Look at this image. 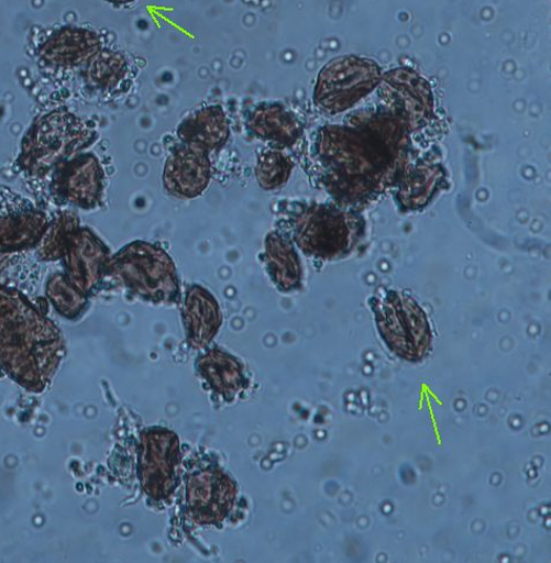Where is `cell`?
I'll return each mask as SVG.
<instances>
[{"mask_svg": "<svg viewBox=\"0 0 551 563\" xmlns=\"http://www.w3.org/2000/svg\"><path fill=\"white\" fill-rule=\"evenodd\" d=\"M382 77L381 68L372 59L355 55L337 57L320 70L313 102L330 115L350 111L378 88Z\"/></svg>", "mask_w": 551, "mask_h": 563, "instance_id": "7", "label": "cell"}, {"mask_svg": "<svg viewBox=\"0 0 551 563\" xmlns=\"http://www.w3.org/2000/svg\"><path fill=\"white\" fill-rule=\"evenodd\" d=\"M48 297L55 311L66 319L75 320L89 308V296L76 288L65 273H55L46 286Z\"/></svg>", "mask_w": 551, "mask_h": 563, "instance_id": "23", "label": "cell"}, {"mask_svg": "<svg viewBox=\"0 0 551 563\" xmlns=\"http://www.w3.org/2000/svg\"><path fill=\"white\" fill-rule=\"evenodd\" d=\"M111 256L93 231L78 227L68 238L60 260L71 284L90 297L109 277Z\"/></svg>", "mask_w": 551, "mask_h": 563, "instance_id": "10", "label": "cell"}, {"mask_svg": "<svg viewBox=\"0 0 551 563\" xmlns=\"http://www.w3.org/2000/svg\"><path fill=\"white\" fill-rule=\"evenodd\" d=\"M249 132L274 148L291 150L302 139L304 128L298 115L280 102H261L246 115Z\"/></svg>", "mask_w": 551, "mask_h": 563, "instance_id": "15", "label": "cell"}, {"mask_svg": "<svg viewBox=\"0 0 551 563\" xmlns=\"http://www.w3.org/2000/svg\"><path fill=\"white\" fill-rule=\"evenodd\" d=\"M264 264L277 290L288 294L301 289L302 264L288 234L273 231L265 236Z\"/></svg>", "mask_w": 551, "mask_h": 563, "instance_id": "21", "label": "cell"}, {"mask_svg": "<svg viewBox=\"0 0 551 563\" xmlns=\"http://www.w3.org/2000/svg\"><path fill=\"white\" fill-rule=\"evenodd\" d=\"M295 163L283 150L263 152L255 168L257 185L265 191H274L287 186L294 173Z\"/></svg>", "mask_w": 551, "mask_h": 563, "instance_id": "24", "label": "cell"}, {"mask_svg": "<svg viewBox=\"0 0 551 563\" xmlns=\"http://www.w3.org/2000/svg\"><path fill=\"white\" fill-rule=\"evenodd\" d=\"M238 488L228 473L207 467L190 475L187 505L191 518L200 526H219L235 506Z\"/></svg>", "mask_w": 551, "mask_h": 563, "instance_id": "12", "label": "cell"}, {"mask_svg": "<svg viewBox=\"0 0 551 563\" xmlns=\"http://www.w3.org/2000/svg\"><path fill=\"white\" fill-rule=\"evenodd\" d=\"M411 136L405 118L384 106L322 126L313 148L321 186L337 205L362 210L395 189L415 163Z\"/></svg>", "mask_w": 551, "mask_h": 563, "instance_id": "1", "label": "cell"}, {"mask_svg": "<svg viewBox=\"0 0 551 563\" xmlns=\"http://www.w3.org/2000/svg\"><path fill=\"white\" fill-rule=\"evenodd\" d=\"M197 369L210 389L227 401L235 399L249 386L241 362L218 349L199 356Z\"/></svg>", "mask_w": 551, "mask_h": 563, "instance_id": "22", "label": "cell"}, {"mask_svg": "<svg viewBox=\"0 0 551 563\" xmlns=\"http://www.w3.org/2000/svg\"><path fill=\"white\" fill-rule=\"evenodd\" d=\"M179 466V440L173 431L151 428L142 432L139 477L147 496L156 501L167 500L178 486Z\"/></svg>", "mask_w": 551, "mask_h": 563, "instance_id": "8", "label": "cell"}, {"mask_svg": "<svg viewBox=\"0 0 551 563\" xmlns=\"http://www.w3.org/2000/svg\"><path fill=\"white\" fill-rule=\"evenodd\" d=\"M49 221L33 206H19L0 212V253L12 254L37 247Z\"/></svg>", "mask_w": 551, "mask_h": 563, "instance_id": "19", "label": "cell"}, {"mask_svg": "<svg viewBox=\"0 0 551 563\" xmlns=\"http://www.w3.org/2000/svg\"><path fill=\"white\" fill-rule=\"evenodd\" d=\"M162 180L165 190L175 198L201 196L212 180L210 155L180 144L169 154Z\"/></svg>", "mask_w": 551, "mask_h": 563, "instance_id": "14", "label": "cell"}, {"mask_svg": "<svg viewBox=\"0 0 551 563\" xmlns=\"http://www.w3.org/2000/svg\"><path fill=\"white\" fill-rule=\"evenodd\" d=\"M97 137L84 119L64 109L52 111L36 119L27 131L18 165L27 175L44 178L91 147Z\"/></svg>", "mask_w": 551, "mask_h": 563, "instance_id": "4", "label": "cell"}, {"mask_svg": "<svg viewBox=\"0 0 551 563\" xmlns=\"http://www.w3.org/2000/svg\"><path fill=\"white\" fill-rule=\"evenodd\" d=\"M107 2L114 4V5H128V4L134 3L135 0H107Z\"/></svg>", "mask_w": 551, "mask_h": 563, "instance_id": "26", "label": "cell"}, {"mask_svg": "<svg viewBox=\"0 0 551 563\" xmlns=\"http://www.w3.org/2000/svg\"><path fill=\"white\" fill-rule=\"evenodd\" d=\"M448 188V174L438 161H415L396 186V199L404 212L420 211Z\"/></svg>", "mask_w": 551, "mask_h": 563, "instance_id": "16", "label": "cell"}, {"mask_svg": "<svg viewBox=\"0 0 551 563\" xmlns=\"http://www.w3.org/2000/svg\"><path fill=\"white\" fill-rule=\"evenodd\" d=\"M109 277L153 305H177L180 284L173 257L158 244L133 241L111 256Z\"/></svg>", "mask_w": 551, "mask_h": 563, "instance_id": "5", "label": "cell"}, {"mask_svg": "<svg viewBox=\"0 0 551 563\" xmlns=\"http://www.w3.org/2000/svg\"><path fill=\"white\" fill-rule=\"evenodd\" d=\"M78 227H80L79 220L75 214L60 213L53 223H49L45 236L37 246L41 260L48 261V263L60 260L68 238Z\"/></svg>", "mask_w": 551, "mask_h": 563, "instance_id": "25", "label": "cell"}, {"mask_svg": "<svg viewBox=\"0 0 551 563\" xmlns=\"http://www.w3.org/2000/svg\"><path fill=\"white\" fill-rule=\"evenodd\" d=\"M176 134L181 145L211 155L229 143L231 128L220 106H203L181 120Z\"/></svg>", "mask_w": 551, "mask_h": 563, "instance_id": "17", "label": "cell"}, {"mask_svg": "<svg viewBox=\"0 0 551 563\" xmlns=\"http://www.w3.org/2000/svg\"><path fill=\"white\" fill-rule=\"evenodd\" d=\"M372 309L385 344L396 355L420 361L430 352V320L412 297L396 290L387 291L373 298Z\"/></svg>", "mask_w": 551, "mask_h": 563, "instance_id": "6", "label": "cell"}, {"mask_svg": "<svg viewBox=\"0 0 551 563\" xmlns=\"http://www.w3.org/2000/svg\"><path fill=\"white\" fill-rule=\"evenodd\" d=\"M288 235L306 256L334 263L351 256L365 234V220L359 211L337 203L299 206L289 218Z\"/></svg>", "mask_w": 551, "mask_h": 563, "instance_id": "3", "label": "cell"}, {"mask_svg": "<svg viewBox=\"0 0 551 563\" xmlns=\"http://www.w3.org/2000/svg\"><path fill=\"white\" fill-rule=\"evenodd\" d=\"M103 48V40L95 31L67 26L49 35L37 55L51 70L71 71L84 68Z\"/></svg>", "mask_w": 551, "mask_h": 563, "instance_id": "13", "label": "cell"}, {"mask_svg": "<svg viewBox=\"0 0 551 563\" xmlns=\"http://www.w3.org/2000/svg\"><path fill=\"white\" fill-rule=\"evenodd\" d=\"M52 196L69 206L93 210L106 192V172L92 153H80L58 166L51 178Z\"/></svg>", "mask_w": 551, "mask_h": 563, "instance_id": "9", "label": "cell"}, {"mask_svg": "<svg viewBox=\"0 0 551 563\" xmlns=\"http://www.w3.org/2000/svg\"><path fill=\"white\" fill-rule=\"evenodd\" d=\"M66 352L63 333L22 292L0 285V371L33 394L52 384Z\"/></svg>", "mask_w": 551, "mask_h": 563, "instance_id": "2", "label": "cell"}, {"mask_svg": "<svg viewBox=\"0 0 551 563\" xmlns=\"http://www.w3.org/2000/svg\"><path fill=\"white\" fill-rule=\"evenodd\" d=\"M183 323L189 345L195 350L208 347L222 325V313L216 297L207 288L194 285L183 301Z\"/></svg>", "mask_w": 551, "mask_h": 563, "instance_id": "18", "label": "cell"}, {"mask_svg": "<svg viewBox=\"0 0 551 563\" xmlns=\"http://www.w3.org/2000/svg\"><path fill=\"white\" fill-rule=\"evenodd\" d=\"M383 106L403 115L411 133L423 130L436 117L431 87L418 74L395 70L382 77Z\"/></svg>", "mask_w": 551, "mask_h": 563, "instance_id": "11", "label": "cell"}, {"mask_svg": "<svg viewBox=\"0 0 551 563\" xmlns=\"http://www.w3.org/2000/svg\"><path fill=\"white\" fill-rule=\"evenodd\" d=\"M80 74L91 92L115 96L131 87L134 68L126 54L104 47L80 69Z\"/></svg>", "mask_w": 551, "mask_h": 563, "instance_id": "20", "label": "cell"}]
</instances>
